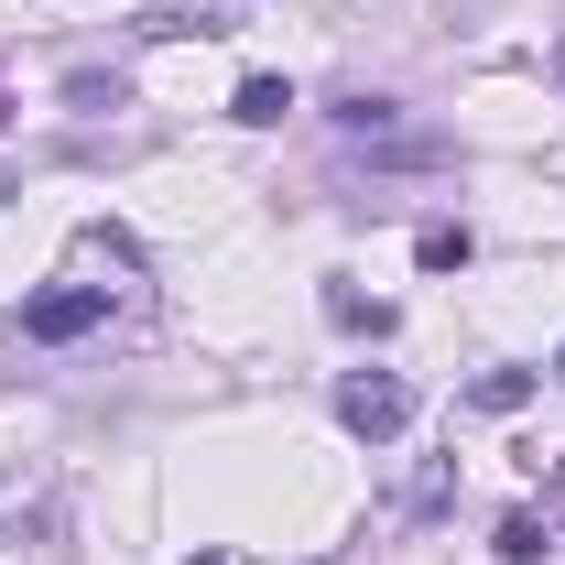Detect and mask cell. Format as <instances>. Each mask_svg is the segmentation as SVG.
<instances>
[{
    "mask_svg": "<svg viewBox=\"0 0 565 565\" xmlns=\"http://www.w3.org/2000/svg\"><path fill=\"white\" fill-rule=\"evenodd\" d=\"M196 565H228V555H196Z\"/></svg>",
    "mask_w": 565,
    "mask_h": 565,
    "instance_id": "11",
    "label": "cell"
},
{
    "mask_svg": "<svg viewBox=\"0 0 565 565\" xmlns=\"http://www.w3.org/2000/svg\"><path fill=\"white\" fill-rule=\"evenodd\" d=\"M327 327H349V338H392V305H370L349 282H327Z\"/></svg>",
    "mask_w": 565,
    "mask_h": 565,
    "instance_id": "4",
    "label": "cell"
},
{
    "mask_svg": "<svg viewBox=\"0 0 565 565\" xmlns=\"http://www.w3.org/2000/svg\"><path fill=\"white\" fill-rule=\"evenodd\" d=\"M555 87H565V44H555Z\"/></svg>",
    "mask_w": 565,
    "mask_h": 565,
    "instance_id": "10",
    "label": "cell"
},
{
    "mask_svg": "<svg viewBox=\"0 0 565 565\" xmlns=\"http://www.w3.org/2000/svg\"><path fill=\"white\" fill-rule=\"evenodd\" d=\"M555 381H565V349H555Z\"/></svg>",
    "mask_w": 565,
    "mask_h": 565,
    "instance_id": "12",
    "label": "cell"
},
{
    "mask_svg": "<svg viewBox=\"0 0 565 565\" xmlns=\"http://www.w3.org/2000/svg\"><path fill=\"white\" fill-rule=\"evenodd\" d=\"M500 555L533 565V555H544V522H533V511H511V522H500Z\"/></svg>",
    "mask_w": 565,
    "mask_h": 565,
    "instance_id": "8",
    "label": "cell"
},
{
    "mask_svg": "<svg viewBox=\"0 0 565 565\" xmlns=\"http://www.w3.org/2000/svg\"><path fill=\"white\" fill-rule=\"evenodd\" d=\"M533 403V370H479L468 381V414H522Z\"/></svg>",
    "mask_w": 565,
    "mask_h": 565,
    "instance_id": "5",
    "label": "cell"
},
{
    "mask_svg": "<svg viewBox=\"0 0 565 565\" xmlns=\"http://www.w3.org/2000/svg\"><path fill=\"white\" fill-rule=\"evenodd\" d=\"M282 109H294V76H239V98H228V120H250V131H273Z\"/></svg>",
    "mask_w": 565,
    "mask_h": 565,
    "instance_id": "3",
    "label": "cell"
},
{
    "mask_svg": "<svg viewBox=\"0 0 565 565\" xmlns=\"http://www.w3.org/2000/svg\"><path fill=\"white\" fill-rule=\"evenodd\" d=\"M414 262H424V273H468V228H457V217L414 228Z\"/></svg>",
    "mask_w": 565,
    "mask_h": 565,
    "instance_id": "6",
    "label": "cell"
},
{
    "mask_svg": "<svg viewBox=\"0 0 565 565\" xmlns=\"http://www.w3.org/2000/svg\"><path fill=\"white\" fill-rule=\"evenodd\" d=\"M392 120H403L392 98H349V109H338V131H349V141H359V131H392Z\"/></svg>",
    "mask_w": 565,
    "mask_h": 565,
    "instance_id": "9",
    "label": "cell"
},
{
    "mask_svg": "<svg viewBox=\"0 0 565 565\" xmlns=\"http://www.w3.org/2000/svg\"><path fill=\"white\" fill-rule=\"evenodd\" d=\"M338 424H349L359 446H392V435L414 424V381H403V370H349V381H338Z\"/></svg>",
    "mask_w": 565,
    "mask_h": 565,
    "instance_id": "1",
    "label": "cell"
},
{
    "mask_svg": "<svg viewBox=\"0 0 565 565\" xmlns=\"http://www.w3.org/2000/svg\"><path fill=\"white\" fill-rule=\"evenodd\" d=\"M87 327H109V282H55V294H22V338H33V349H76Z\"/></svg>",
    "mask_w": 565,
    "mask_h": 565,
    "instance_id": "2",
    "label": "cell"
},
{
    "mask_svg": "<svg viewBox=\"0 0 565 565\" xmlns=\"http://www.w3.org/2000/svg\"><path fill=\"white\" fill-rule=\"evenodd\" d=\"M66 98H76V109H131V76H98V66H87V76H66Z\"/></svg>",
    "mask_w": 565,
    "mask_h": 565,
    "instance_id": "7",
    "label": "cell"
}]
</instances>
